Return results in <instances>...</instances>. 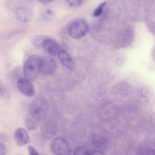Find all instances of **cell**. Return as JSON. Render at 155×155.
<instances>
[{
  "label": "cell",
  "mask_w": 155,
  "mask_h": 155,
  "mask_svg": "<svg viewBox=\"0 0 155 155\" xmlns=\"http://www.w3.org/2000/svg\"><path fill=\"white\" fill-rule=\"evenodd\" d=\"M41 47L52 56L58 55L60 51L59 44L54 40L50 38H45L42 41Z\"/></svg>",
  "instance_id": "obj_8"
},
{
  "label": "cell",
  "mask_w": 155,
  "mask_h": 155,
  "mask_svg": "<svg viewBox=\"0 0 155 155\" xmlns=\"http://www.w3.org/2000/svg\"><path fill=\"white\" fill-rule=\"evenodd\" d=\"M74 154L76 155H79V154H82V155H90V151L85 147H77L74 151Z\"/></svg>",
  "instance_id": "obj_14"
},
{
  "label": "cell",
  "mask_w": 155,
  "mask_h": 155,
  "mask_svg": "<svg viewBox=\"0 0 155 155\" xmlns=\"http://www.w3.org/2000/svg\"><path fill=\"white\" fill-rule=\"evenodd\" d=\"M89 30L88 23L83 19H78L71 24L68 33L70 37L78 39L85 36Z\"/></svg>",
  "instance_id": "obj_3"
},
{
  "label": "cell",
  "mask_w": 155,
  "mask_h": 155,
  "mask_svg": "<svg viewBox=\"0 0 155 155\" xmlns=\"http://www.w3.org/2000/svg\"><path fill=\"white\" fill-rule=\"evenodd\" d=\"M5 150L6 149L5 145L2 143L0 142V155L4 154L5 153Z\"/></svg>",
  "instance_id": "obj_20"
},
{
  "label": "cell",
  "mask_w": 155,
  "mask_h": 155,
  "mask_svg": "<svg viewBox=\"0 0 155 155\" xmlns=\"http://www.w3.org/2000/svg\"><path fill=\"white\" fill-rule=\"evenodd\" d=\"M16 143L18 147H22L30 142V138L27 131L24 128H17L14 134Z\"/></svg>",
  "instance_id": "obj_9"
},
{
  "label": "cell",
  "mask_w": 155,
  "mask_h": 155,
  "mask_svg": "<svg viewBox=\"0 0 155 155\" xmlns=\"http://www.w3.org/2000/svg\"><path fill=\"white\" fill-rule=\"evenodd\" d=\"M104 153L99 150H94L90 152V154H104Z\"/></svg>",
  "instance_id": "obj_21"
},
{
  "label": "cell",
  "mask_w": 155,
  "mask_h": 155,
  "mask_svg": "<svg viewBox=\"0 0 155 155\" xmlns=\"http://www.w3.org/2000/svg\"><path fill=\"white\" fill-rule=\"evenodd\" d=\"M39 1H41V2L44 3V4H48L50 3L51 2H53L54 0H39Z\"/></svg>",
  "instance_id": "obj_23"
},
{
  "label": "cell",
  "mask_w": 155,
  "mask_h": 155,
  "mask_svg": "<svg viewBox=\"0 0 155 155\" xmlns=\"http://www.w3.org/2000/svg\"><path fill=\"white\" fill-rule=\"evenodd\" d=\"M41 72V58L36 54L31 55L25 61L24 65V74L26 79L35 81Z\"/></svg>",
  "instance_id": "obj_1"
},
{
  "label": "cell",
  "mask_w": 155,
  "mask_h": 155,
  "mask_svg": "<svg viewBox=\"0 0 155 155\" xmlns=\"http://www.w3.org/2000/svg\"><path fill=\"white\" fill-rule=\"evenodd\" d=\"M56 63L51 57L44 56L41 58V72L45 75L53 74L56 70Z\"/></svg>",
  "instance_id": "obj_5"
},
{
  "label": "cell",
  "mask_w": 155,
  "mask_h": 155,
  "mask_svg": "<svg viewBox=\"0 0 155 155\" xmlns=\"http://www.w3.org/2000/svg\"><path fill=\"white\" fill-rule=\"evenodd\" d=\"M142 154H149V155H152V154H155V151L150 148H147L143 150L142 153Z\"/></svg>",
  "instance_id": "obj_19"
},
{
  "label": "cell",
  "mask_w": 155,
  "mask_h": 155,
  "mask_svg": "<svg viewBox=\"0 0 155 155\" xmlns=\"http://www.w3.org/2000/svg\"><path fill=\"white\" fill-rule=\"evenodd\" d=\"M53 153L58 155H67L71 152V148L67 141L62 137L54 138L51 143Z\"/></svg>",
  "instance_id": "obj_4"
},
{
  "label": "cell",
  "mask_w": 155,
  "mask_h": 155,
  "mask_svg": "<svg viewBox=\"0 0 155 155\" xmlns=\"http://www.w3.org/2000/svg\"><path fill=\"white\" fill-rule=\"evenodd\" d=\"M17 86L21 93L27 97H31L35 94L33 85L25 78H19L17 81Z\"/></svg>",
  "instance_id": "obj_6"
},
{
  "label": "cell",
  "mask_w": 155,
  "mask_h": 155,
  "mask_svg": "<svg viewBox=\"0 0 155 155\" xmlns=\"http://www.w3.org/2000/svg\"><path fill=\"white\" fill-rule=\"evenodd\" d=\"M107 4V1H104L102 2H101L96 8L95 10L93 11V16L94 17H98L99 16H101L103 12L104 8V7L106 6V5Z\"/></svg>",
  "instance_id": "obj_13"
},
{
  "label": "cell",
  "mask_w": 155,
  "mask_h": 155,
  "mask_svg": "<svg viewBox=\"0 0 155 155\" xmlns=\"http://www.w3.org/2000/svg\"><path fill=\"white\" fill-rule=\"evenodd\" d=\"M48 106L45 100L41 97L36 98L30 104L29 112L30 115L36 120H44L47 114Z\"/></svg>",
  "instance_id": "obj_2"
},
{
  "label": "cell",
  "mask_w": 155,
  "mask_h": 155,
  "mask_svg": "<svg viewBox=\"0 0 155 155\" xmlns=\"http://www.w3.org/2000/svg\"><path fill=\"white\" fill-rule=\"evenodd\" d=\"M25 124L28 130H35L37 128V124L31 119H27L25 121Z\"/></svg>",
  "instance_id": "obj_15"
},
{
  "label": "cell",
  "mask_w": 155,
  "mask_h": 155,
  "mask_svg": "<svg viewBox=\"0 0 155 155\" xmlns=\"http://www.w3.org/2000/svg\"><path fill=\"white\" fill-rule=\"evenodd\" d=\"M58 56L60 61L65 67L70 70H72L74 67V62L67 51L62 50H60Z\"/></svg>",
  "instance_id": "obj_10"
},
{
  "label": "cell",
  "mask_w": 155,
  "mask_h": 155,
  "mask_svg": "<svg viewBox=\"0 0 155 155\" xmlns=\"http://www.w3.org/2000/svg\"><path fill=\"white\" fill-rule=\"evenodd\" d=\"M67 4L71 7H78L83 2L84 0H65Z\"/></svg>",
  "instance_id": "obj_16"
},
{
  "label": "cell",
  "mask_w": 155,
  "mask_h": 155,
  "mask_svg": "<svg viewBox=\"0 0 155 155\" xmlns=\"http://www.w3.org/2000/svg\"><path fill=\"white\" fill-rule=\"evenodd\" d=\"M27 149H28V153L30 155H38V154H39V153L36 151V150L31 145H28V147H27Z\"/></svg>",
  "instance_id": "obj_18"
},
{
  "label": "cell",
  "mask_w": 155,
  "mask_h": 155,
  "mask_svg": "<svg viewBox=\"0 0 155 155\" xmlns=\"http://www.w3.org/2000/svg\"><path fill=\"white\" fill-rule=\"evenodd\" d=\"M16 19L22 22H27L31 20L33 13L31 9L26 7H19L15 12Z\"/></svg>",
  "instance_id": "obj_7"
},
{
  "label": "cell",
  "mask_w": 155,
  "mask_h": 155,
  "mask_svg": "<svg viewBox=\"0 0 155 155\" xmlns=\"http://www.w3.org/2000/svg\"><path fill=\"white\" fill-rule=\"evenodd\" d=\"M93 145L99 149H104L107 147V140L102 136L94 134L92 138Z\"/></svg>",
  "instance_id": "obj_12"
},
{
  "label": "cell",
  "mask_w": 155,
  "mask_h": 155,
  "mask_svg": "<svg viewBox=\"0 0 155 155\" xmlns=\"http://www.w3.org/2000/svg\"><path fill=\"white\" fill-rule=\"evenodd\" d=\"M5 93V89L3 87L0 86V97H2Z\"/></svg>",
  "instance_id": "obj_22"
},
{
  "label": "cell",
  "mask_w": 155,
  "mask_h": 155,
  "mask_svg": "<svg viewBox=\"0 0 155 155\" xmlns=\"http://www.w3.org/2000/svg\"><path fill=\"white\" fill-rule=\"evenodd\" d=\"M45 38H43L41 37V36H35L34 38L33 39L32 43L33 45H35L37 47H40L42 46V43L43 40Z\"/></svg>",
  "instance_id": "obj_17"
},
{
  "label": "cell",
  "mask_w": 155,
  "mask_h": 155,
  "mask_svg": "<svg viewBox=\"0 0 155 155\" xmlns=\"http://www.w3.org/2000/svg\"><path fill=\"white\" fill-rule=\"evenodd\" d=\"M56 130L53 124L50 123H45L41 128V133L42 136L46 139L52 137L55 134Z\"/></svg>",
  "instance_id": "obj_11"
}]
</instances>
